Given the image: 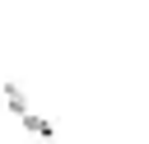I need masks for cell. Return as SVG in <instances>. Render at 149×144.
Returning <instances> with one entry per match:
<instances>
[{"label": "cell", "instance_id": "6da1fadb", "mask_svg": "<svg viewBox=\"0 0 149 144\" xmlns=\"http://www.w3.org/2000/svg\"><path fill=\"white\" fill-rule=\"evenodd\" d=\"M0 98H5V107L23 121V130H28V135H37V139H56V125H51L42 111H33V102L23 98V88H19V84H5V88H0Z\"/></svg>", "mask_w": 149, "mask_h": 144}]
</instances>
